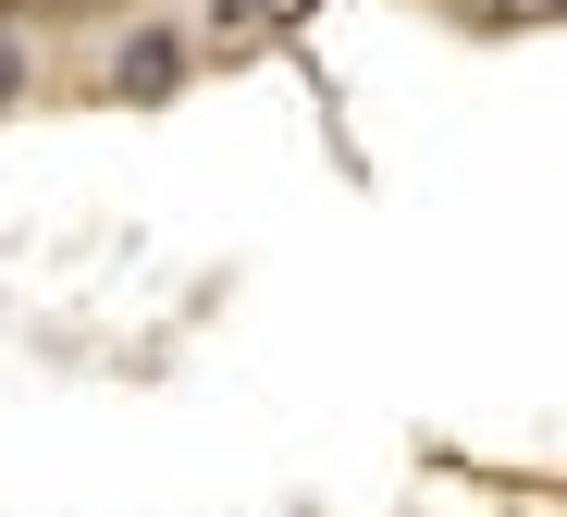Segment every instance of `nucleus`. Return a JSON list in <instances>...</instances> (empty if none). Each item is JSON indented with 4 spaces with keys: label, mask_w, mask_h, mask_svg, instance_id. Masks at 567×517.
Listing matches in <instances>:
<instances>
[{
    "label": "nucleus",
    "mask_w": 567,
    "mask_h": 517,
    "mask_svg": "<svg viewBox=\"0 0 567 517\" xmlns=\"http://www.w3.org/2000/svg\"><path fill=\"white\" fill-rule=\"evenodd\" d=\"M173 74H185V50H173V38H124V62H112V86H124V99H173Z\"/></svg>",
    "instance_id": "nucleus-1"
},
{
    "label": "nucleus",
    "mask_w": 567,
    "mask_h": 517,
    "mask_svg": "<svg viewBox=\"0 0 567 517\" xmlns=\"http://www.w3.org/2000/svg\"><path fill=\"white\" fill-rule=\"evenodd\" d=\"M13 86H25V38H13V25H0V99H13Z\"/></svg>",
    "instance_id": "nucleus-2"
}]
</instances>
